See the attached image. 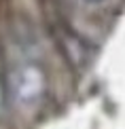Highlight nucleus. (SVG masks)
Instances as JSON below:
<instances>
[{
	"label": "nucleus",
	"instance_id": "1",
	"mask_svg": "<svg viewBox=\"0 0 125 129\" xmlns=\"http://www.w3.org/2000/svg\"><path fill=\"white\" fill-rule=\"evenodd\" d=\"M49 89V76L42 63L23 59L11 70L9 91L19 106H36Z\"/></svg>",
	"mask_w": 125,
	"mask_h": 129
},
{
	"label": "nucleus",
	"instance_id": "2",
	"mask_svg": "<svg viewBox=\"0 0 125 129\" xmlns=\"http://www.w3.org/2000/svg\"><path fill=\"white\" fill-rule=\"evenodd\" d=\"M53 38L57 40V47L62 51V55L66 57V61L70 63V68L74 70H83L89 63V45L85 38H81L74 30H70L68 25L59 23L57 28H53Z\"/></svg>",
	"mask_w": 125,
	"mask_h": 129
},
{
	"label": "nucleus",
	"instance_id": "3",
	"mask_svg": "<svg viewBox=\"0 0 125 129\" xmlns=\"http://www.w3.org/2000/svg\"><path fill=\"white\" fill-rule=\"evenodd\" d=\"M4 98H7V80L2 76V68H0V116L4 110Z\"/></svg>",
	"mask_w": 125,
	"mask_h": 129
},
{
	"label": "nucleus",
	"instance_id": "4",
	"mask_svg": "<svg viewBox=\"0 0 125 129\" xmlns=\"http://www.w3.org/2000/svg\"><path fill=\"white\" fill-rule=\"evenodd\" d=\"M83 2H87V4H100L102 0H83Z\"/></svg>",
	"mask_w": 125,
	"mask_h": 129
}]
</instances>
